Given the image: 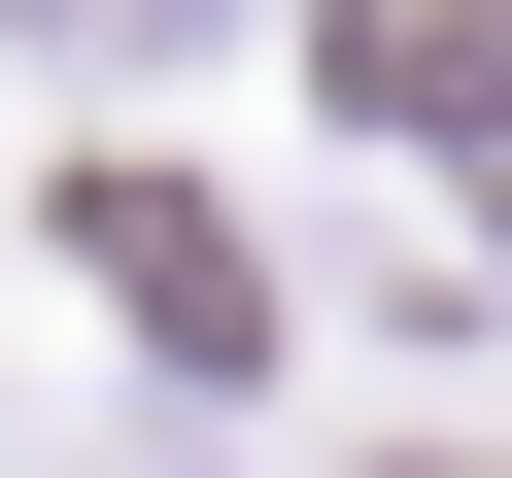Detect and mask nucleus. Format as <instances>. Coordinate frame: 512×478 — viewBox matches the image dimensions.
Returning a JSON list of instances; mask_svg holds the SVG:
<instances>
[{"label":"nucleus","mask_w":512,"mask_h":478,"mask_svg":"<svg viewBox=\"0 0 512 478\" xmlns=\"http://www.w3.org/2000/svg\"><path fill=\"white\" fill-rule=\"evenodd\" d=\"M342 103H410V137L512 103V0H342Z\"/></svg>","instance_id":"nucleus-1"}]
</instances>
